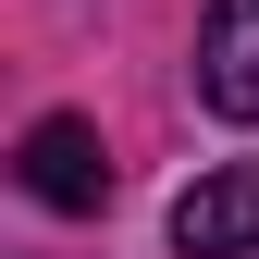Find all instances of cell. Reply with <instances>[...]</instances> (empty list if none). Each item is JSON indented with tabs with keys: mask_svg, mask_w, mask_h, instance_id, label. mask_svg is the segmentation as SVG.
<instances>
[{
	"mask_svg": "<svg viewBox=\"0 0 259 259\" xmlns=\"http://www.w3.org/2000/svg\"><path fill=\"white\" fill-rule=\"evenodd\" d=\"M25 198H50V210H111V148H99V123H74V111L25 123Z\"/></svg>",
	"mask_w": 259,
	"mask_h": 259,
	"instance_id": "obj_1",
	"label": "cell"
},
{
	"mask_svg": "<svg viewBox=\"0 0 259 259\" xmlns=\"http://www.w3.org/2000/svg\"><path fill=\"white\" fill-rule=\"evenodd\" d=\"M173 247L185 259H247L259 247V160H222L173 198Z\"/></svg>",
	"mask_w": 259,
	"mask_h": 259,
	"instance_id": "obj_2",
	"label": "cell"
},
{
	"mask_svg": "<svg viewBox=\"0 0 259 259\" xmlns=\"http://www.w3.org/2000/svg\"><path fill=\"white\" fill-rule=\"evenodd\" d=\"M198 99L222 123H259V0H210V25H198Z\"/></svg>",
	"mask_w": 259,
	"mask_h": 259,
	"instance_id": "obj_3",
	"label": "cell"
}]
</instances>
